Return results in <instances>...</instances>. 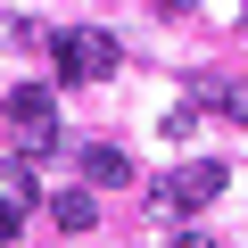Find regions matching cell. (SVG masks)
I'll return each instance as SVG.
<instances>
[{"label":"cell","mask_w":248,"mask_h":248,"mask_svg":"<svg viewBox=\"0 0 248 248\" xmlns=\"http://www.w3.org/2000/svg\"><path fill=\"white\" fill-rule=\"evenodd\" d=\"M83 182H91V190H124V182H133V157L108 149V141H91V149H83Z\"/></svg>","instance_id":"obj_4"},{"label":"cell","mask_w":248,"mask_h":248,"mask_svg":"<svg viewBox=\"0 0 248 248\" xmlns=\"http://www.w3.org/2000/svg\"><path fill=\"white\" fill-rule=\"evenodd\" d=\"M174 248H215V240H207V232H182V240H174Z\"/></svg>","instance_id":"obj_9"},{"label":"cell","mask_w":248,"mask_h":248,"mask_svg":"<svg viewBox=\"0 0 248 248\" xmlns=\"http://www.w3.org/2000/svg\"><path fill=\"white\" fill-rule=\"evenodd\" d=\"M190 124H199V99H182V108L166 116V141H190Z\"/></svg>","instance_id":"obj_8"},{"label":"cell","mask_w":248,"mask_h":248,"mask_svg":"<svg viewBox=\"0 0 248 248\" xmlns=\"http://www.w3.org/2000/svg\"><path fill=\"white\" fill-rule=\"evenodd\" d=\"M42 199V174H33V157L17 149V157H0V207H33Z\"/></svg>","instance_id":"obj_5"},{"label":"cell","mask_w":248,"mask_h":248,"mask_svg":"<svg viewBox=\"0 0 248 248\" xmlns=\"http://www.w3.org/2000/svg\"><path fill=\"white\" fill-rule=\"evenodd\" d=\"M157 9H174V17H190V9H199V0H157Z\"/></svg>","instance_id":"obj_10"},{"label":"cell","mask_w":248,"mask_h":248,"mask_svg":"<svg viewBox=\"0 0 248 248\" xmlns=\"http://www.w3.org/2000/svg\"><path fill=\"white\" fill-rule=\"evenodd\" d=\"M199 99H207V108H223L232 124H248V83H207Z\"/></svg>","instance_id":"obj_7"},{"label":"cell","mask_w":248,"mask_h":248,"mask_svg":"<svg viewBox=\"0 0 248 248\" xmlns=\"http://www.w3.org/2000/svg\"><path fill=\"white\" fill-rule=\"evenodd\" d=\"M9 124L25 133V149L42 157V149L58 141V108H50V83H17V91H9Z\"/></svg>","instance_id":"obj_3"},{"label":"cell","mask_w":248,"mask_h":248,"mask_svg":"<svg viewBox=\"0 0 248 248\" xmlns=\"http://www.w3.org/2000/svg\"><path fill=\"white\" fill-rule=\"evenodd\" d=\"M50 215H58V232H91V223H99V199H91V190H58Z\"/></svg>","instance_id":"obj_6"},{"label":"cell","mask_w":248,"mask_h":248,"mask_svg":"<svg viewBox=\"0 0 248 248\" xmlns=\"http://www.w3.org/2000/svg\"><path fill=\"white\" fill-rule=\"evenodd\" d=\"M223 182H232V174H223V157H190L182 174H166V182L149 190V207H157V215H199V207H215V199H223Z\"/></svg>","instance_id":"obj_1"},{"label":"cell","mask_w":248,"mask_h":248,"mask_svg":"<svg viewBox=\"0 0 248 248\" xmlns=\"http://www.w3.org/2000/svg\"><path fill=\"white\" fill-rule=\"evenodd\" d=\"M108 66H116V42L108 33H91V25L58 33V83H99Z\"/></svg>","instance_id":"obj_2"}]
</instances>
